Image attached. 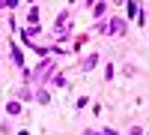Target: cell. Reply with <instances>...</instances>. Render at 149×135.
<instances>
[{"label": "cell", "instance_id": "obj_1", "mask_svg": "<svg viewBox=\"0 0 149 135\" xmlns=\"http://www.w3.org/2000/svg\"><path fill=\"white\" fill-rule=\"evenodd\" d=\"M95 30L102 33V36H122V33L128 30V21L122 18V15H110L107 21H98Z\"/></svg>", "mask_w": 149, "mask_h": 135}, {"label": "cell", "instance_id": "obj_2", "mask_svg": "<svg viewBox=\"0 0 149 135\" xmlns=\"http://www.w3.org/2000/svg\"><path fill=\"white\" fill-rule=\"evenodd\" d=\"M98 60H102V57H98V51H90L86 57H81V72H84V75H90V72L98 66Z\"/></svg>", "mask_w": 149, "mask_h": 135}, {"label": "cell", "instance_id": "obj_3", "mask_svg": "<svg viewBox=\"0 0 149 135\" xmlns=\"http://www.w3.org/2000/svg\"><path fill=\"white\" fill-rule=\"evenodd\" d=\"M3 111H6L9 117H21V114H24V102H21V99H15V96H12V99H6Z\"/></svg>", "mask_w": 149, "mask_h": 135}, {"label": "cell", "instance_id": "obj_4", "mask_svg": "<svg viewBox=\"0 0 149 135\" xmlns=\"http://www.w3.org/2000/svg\"><path fill=\"white\" fill-rule=\"evenodd\" d=\"M45 78L51 81V87H60V90H63L66 84H69V81H66V75H63V72H54V69H51V75H45Z\"/></svg>", "mask_w": 149, "mask_h": 135}, {"label": "cell", "instance_id": "obj_5", "mask_svg": "<svg viewBox=\"0 0 149 135\" xmlns=\"http://www.w3.org/2000/svg\"><path fill=\"white\" fill-rule=\"evenodd\" d=\"M107 9H110V3H107V0H95V6H93V18H98V21H102V18L107 15Z\"/></svg>", "mask_w": 149, "mask_h": 135}, {"label": "cell", "instance_id": "obj_6", "mask_svg": "<svg viewBox=\"0 0 149 135\" xmlns=\"http://www.w3.org/2000/svg\"><path fill=\"white\" fill-rule=\"evenodd\" d=\"M33 102H39V105H51V93H48L45 87H36V90H33Z\"/></svg>", "mask_w": 149, "mask_h": 135}, {"label": "cell", "instance_id": "obj_7", "mask_svg": "<svg viewBox=\"0 0 149 135\" xmlns=\"http://www.w3.org/2000/svg\"><path fill=\"white\" fill-rule=\"evenodd\" d=\"M9 57H12V63H15L18 69H24V51L18 45H9Z\"/></svg>", "mask_w": 149, "mask_h": 135}, {"label": "cell", "instance_id": "obj_8", "mask_svg": "<svg viewBox=\"0 0 149 135\" xmlns=\"http://www.w3.org/2000/svg\"><path fill=\"white\" fill-rule=\"evenodd\" d=\"M69 24V9H63V12H57V18H54V33H60Z\"/></svg>", "mask_w": 149, "mask_h": 135}, {"label": "cell", "instance_id": "obj_9", "mask_svg": "<svg viewBox=\"0 0 149 135\" xmlns=\"http://www.w3.org/2000/svg\"><path fill=\"white\" fill-rule=\"evenodd\" d=\"M15 99H21V102H30V99H33V87H30V84L18 87V90H15Z\"/></svg>", "mask_w": 149, "mask_h": 135}, {"label": "cell", "instance_id": "obj_10", "mask_svg": "<svg viewBox=\"0 0 149 135\" xmlns=\"http://www.w3.org/2000/svg\"><path fill=\"white\" fill-rule=\"evenodd\" d=\"M137 12H140V3H137V0H128V3H125V21L137 18Z\"/></svg>", "mask_w": 149, "mask_h": 135}, {"label": "cell", "instance_id": "obj_11", "mask_svg": "<svg viewBox=\"0 0 149 135\" xmlns=\"http://www.w3.org/2000/svg\"><path fill=\"white\" fill-rule=\"evenodd\" d=\"M39 21H42L39 6H30V9H27V24H39Z\"/></svg>", "mask_w": 149, "mask_h": 135}, {"label": "cell", "instance_id": "obj_12", "mask_svg": "<svg viewBox=\"0 0 149 135\" xmlns=\"http://www.w3.org/2000/svg\"><path fill=\"white\" fill-rule=\"evenodd\" d=\"M86 39H90V36H86V33H78V36H74V39H72V51H81V48L86 45Z\"/></svg>", "mask_w": 149, "mask_h": 135}, {"label": "cell", "instance_id": "obj_13", "mask_svg": "<svg viewBox=\"0 0 149 135\" xmlns=\"http://www.w3.org/2000/svg\"><path fill=\"white\" fill-rule=\"evenodd\" d=\"M39 33H42V24H30V27H24V39H33Z\"/></svg>", "mask_w": 149, "mask_h": 135}, {"label": "cell", "instance_id": "obj_14", "mask_svg": "<svg viewBox=\"0 0 149 135\" xmlns=\"http://www.w3.org/2000/svg\"><path fill=\"white\" fill-rule=\"evenodd\" d=\"M0 6L12 12V9H18V6H21V0H0Z\"/></svg>", "mask_w": 149, "mask_h": 135}, {"label": "cell", "instance_id": "obj_15", "mask_svg": "<svg viewBox=\"0 0 149 135\" xmlns=\"http://www.w3.org/2000/svg\"><path fill=\"white\" fill-rule=\"evenodd\" d=\"M122 75H125V78H134V75H137V66L125 63V66H122Z\"/></svg>", "mask_w": 149, "mask_h": 135}, {"label": "cell", "instance_id": "obj_16", "mask_svg": "<svg viewBox=\"0 0 149 135\" xmlns=\"http://www.w3.org/2000/svg\"><path fill=\"white\" fill-rule=\"evenodd\" d=\"M113 72H116V69H113V63H104V81L113 78Z\"/></svg>", "mask_w": 149, "mask_h": 135}, {"label": "cell", "instance_id": "obj_17", "mask_svg": "<svg viewBox=\"0 0 149 135\" xmlns=\"http://www.w3.org/2000/svg\"><path fill=\"white\" fill-rule=\"evenodd\" d=\"M86 105H90V96H81V99L74 102V108H78V111H81V108H86Z\"/></svg>", "mask_w": 149, "mask_h": 135}, {"label": "cell", "instance_id": "obj_18", "mask_svg": "<svg viewBox=\"0 0 149 135\" xmlns=\"http://www.w3.org/2000/svg\"><path fill=\"white\" fill-rule=\"evenodd\" d=\"M128 135H143V126H131V129H128Z\"/></svg>", "mask_w": 149, "mask_h": 135}, {"label": "cell", "instance_id": "obj_19", "mask_svg": "<svg viewBox=\"0 0 149 135\" xmlns=\"http://www.w3.org/2000/svg\"><path fill=\"white\" fill-rule=\"evenodd\" d=\"M102 135H119V132H116V129H110V126H104V129H102Z\"/></svg>", "mask_w": 149, "mask_h": 135}, {"label": "cell", "instance_id": "obj_20", "mask_svg": "<svg viewBox=\"0 0 149 135\" xmlns=\"http://www.w3.org/2000/svg\"><path fill=\"white\" fill-rule=\"evenodd\" d=\"M84 135H102L98 129H84Z\"/></svg>", "mask_w": 149, "mask_h": 135}, {"label": "cell", "instance_id": "obj_21", "mask_svg": "<svg viewBox=\"0 0 149 135\" xmlns=\"http://www.w3.org/2000/svg\"><path fill=\"white\" fill-rule=\"evenodd\" d=\"M27 3H33V6H36V3H39V0H27Z\"/></svg>", "mask_w": 149, "mask_h": 135}]
</instances>
